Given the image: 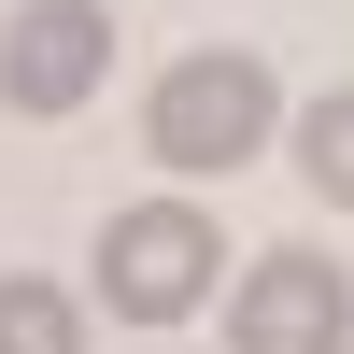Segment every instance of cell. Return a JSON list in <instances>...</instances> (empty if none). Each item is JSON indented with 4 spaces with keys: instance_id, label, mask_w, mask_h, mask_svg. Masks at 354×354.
I'll list each match as a JSON object with an SVG mask.
<instances>
[{
    "instance_id": "cell-6",
    "label": "cell",
    "mask_w": 354,
    "mask_h": 354,
    "mask_svg": "<svg viewBox=\"0 0 354 354\" xmlns=\"http://www.w3.org/2000/svg\"><path fill=\"white\" fill-rule=\"evenodd\" d=\"M298 170H312V198L354 213V85H326V100L298 113Z\"/></svg>"
},
{
    "instance_id": "cell-2",
    "label": "cell",
    "mask_w": 354,
    "mask_h": 354,
    "mask_svg": "<svg viewBox=\"0 0 354 354\" xmlns=\"http://www.w3.org/2000/svg\"><path fill=\"white\" fill-rule=\"evenodd\" d=\"M213 270H227V241H213L198 198H142V213L100 227V298H113V326H185V312L213 298Z\"/></svg>"
},
{
    "instance_id": "cell-5",
    "label": "cell",
    "mask_w": 354,
    "mask_h": 354,
    "mask_svg": "<svg viewBox=\"0 0 354 354\" xmlns=\"http://www.w3.org/2000/svg\"><path fill=\"white\" fill-rule=\"evenodd\" d=\"M0 354H85V312L57 298V283L0 270Z\"/></svg>"
},
{
    "instance_id": "cell-4",
    "label": "cell",
    "mask_w": 354,
    "mask_h": 354,
    "mask_svg": "<svg viewBox=\"0 0 354 354\" xmlns=\"http://www.w3.org/2000/svg\"><path fill=\"white\" fill-rule=\"evenodd\" d=\"M340 340H354V270H340V255L283 241V255L241 270V298H227V354H340Z\"/></svg>"
},
{
    "instance_id": "cell-1",
    "label": "cell",
    "mask_w": 354,
    "mask_h": 354,
    "mask_svg": "<svg viewBox=\"0 0 354 354\" xmlns=\"http://www.w3.org/2000/svg\"><path fill=\"white\" fill-rule=\"evenodd\" d=\"M270 128H283V85H270V57H255V43H198V57H170L156 100H142V156L185 170V185L270 156Z\"/></svg>"
},
{
    "instance_id": "cell-3",
    "label": "cell",
    "mask_w": 354,
    "mask_h": 354,
    "mask_svg": "<svg viewBox=\"0 0 354 354\" xmlns=\"http://www.w3.org/2000/svg\"><path fill=\"white\" fill-rule=\"evenodd\" d=\"M100 85H113V15L100 0H15V15H0V113L57 128V113H85Z\"/></svg>"
}]
</instances>
